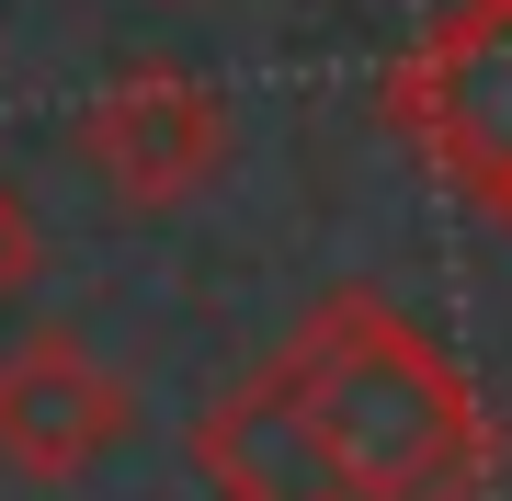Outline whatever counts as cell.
<instances>
[{"label": "cell", "mask_w": 512, "mask_h": 501, "mask_svg": "<svg viewBox=\"0 0 512 501\" xmlns=\"http://www.w3.org/2000/svg\"><path fill=\"white\" fill-rule=\"evenodd\" d=\"M35 262H46V228H35V205H23V183H0V297L35 285Z\"/></svg>", "instance_id": "6"}, {"label": "cell", "mask_w": 512, "mask_h": 501, "mask_svg": "<svg viewBox=\"0 0 512 501\" xmlns=\"http://www.w3.org/2000/svg\"><path fill=\"white\" fill-rule=\"evenodd\" d=\"M194 479L217 501H353L342 490V456H330L308 388L285 365L239 376V388L194 422Z\"/></svg>", "instance_id": "5"}, {"label": "cell", "mask_w": 512, "mask_h": 501, "mask_svg": "<svg viewBox=\"0 0 512 501\" xmlns=\"http://www.w3.org/2000/svg\"><path fill=\"white\" fill-rule=\"evenodd\" d=\"M285 376L308 388L353 501H478L490 490L501 433H490V410H478L467 365L421 331L399 297L330 285V297L296 319Z\"/></svg>", "instance_id": "1"}, {"label": "cell", "mask_w": 512, "mask_h": 501, "mask_svg": "<svg viewBox=\"0 0 512 501\" xmlns=\"http://www.w3.org/2000/svg\"><path fill=\"white\" fill-rule=\"evenodd\" d=\"M126 433H137V388L92 342L35 331V342L0 353V467H23V479H80V467L114 456Z\"/></svg>", "instance_id": "4"}, {"label": "cell", "mask_w": 512, "mask_h": 501, "mask_svg": "<svg viewBox=\"0 0 512 501\" xmlns=\"http://www.w3.org/2000/svg\"><path fill=\"white\" fill-rule=\"evenodd\" d=\"M69 149L80 171L114 194V205H183L194 183H217V160H228V92L217 80H194V69H126V80H103L92 103H80V126H69Z\"/></svg>", "instance_id": "3"}, {"label": "cell", "mask_w": 512, "mask_h": 501, "mask_svg": "<svg viewBox=\"0 0 512 501\" xmlns=\"http://www.w3.org/2000/svg\"><path fill=\"white\" fill-rule=\"evenodd\" d=\"M387 126L512 228V0H444L387 69Z\"/></svg>", "instance_id": "2"}]
</instances>
